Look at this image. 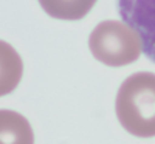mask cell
Masks as SVG:
<instances>
[{
    "label": "cell",
    "mask_w": 155,
    "mask_h": 144,
    "mask_svg": "<svg viewBox=\"0 0 155 144\" xmlns=\"http://www.w3.org/2000/svg\"><path fill=\"white\" fill-rule=\"evenodd\" d=\"M115 110L130 135L155 136V74L140 71L129 76L118 90Z\"/></svg>",
    "instance_id": "obj_1"
},
{
    "label": "cell",
    "mask_w": 155,
    "mask_h": 144,
    "mask_svg": "<svg viewBox=\"0 0 155 144\" xmlns=\"http://www.w3.org/2000/svg\"><path fill=\"white\" fill-rule=\"evenodd\" d=\"M88 48L99 62L109 67H123L140 57L143 42L140 34L126 22L104 20L90 34Z\"/></svg>",
    "instance_id": "obj_2"
},
{
    "label": "cell",
    "mask_w": 155,
    "mask_h": 144,
    "mask_svg": "<svg viewBox=\"0 0 155 144\" xmlns=\"http://www.w3.org/2000/svg\"><path fill=\"white\" fill-rule=\"evenodd\" d=\"M118 11L140 34L144 54L155 62V0H118Z\"/></svg>",
    "instance_id": "obj_3"
},
{
    "label": "cell",
    "mask_w": 155,
    "mask_h": 144,
    "mask_svg": "<svg viewBox=\"0 0 155 144\" xmlns=\"http://www.w3.org/2000/svg\"><path fill=\"white\" fill-rule=\"evenodd\" d=\"M0 144H34L27 118L14 110H0Z\"/></svg>",
    "instance_id": "obj_4"
},
{
    "label": "cell",
    "mask_w": 155,
    "mask_h": 144,
    "mask_svg": "<svg viewBox=\"0 0 155 144\" xmlns=\"http://www.w3.org/2000/svg\"><path fill=\"white\" fill-rule=\"evenodd\" d=\"M23 74V62L19 53L5 41H0V96L14 91Z\"/></svg>",
    "instance_id": "obj_5"
},
{
    "label": "cell",
    "mask_w": 155,
    "mask_h": 144,
    "mask_svg": "<svg viewBox=\"0 0 155 144\" xmlns=\"http://www.w3.org/2000/svg\"><path fill=\"white\" fill-rule=\"evenodd\" d=\"M48 16L59 20H79L85 17L96 0H39Z\"/></svg>",
    "instance_id": "obj_6"
}]
</instances>
